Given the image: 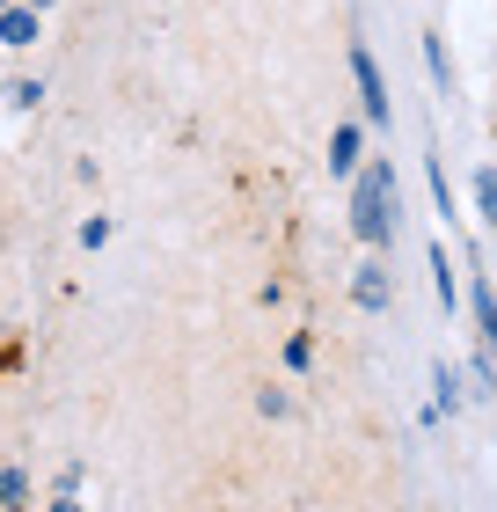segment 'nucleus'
<instances>
[{
    "label": "nucleus",
    "instance_id": "12",
    "mask_svg": "<svg viewBox=\"0 0 497 512\" xmlns=\"http://www.w3.org/2000/svg\"><path fill=\"white\" fill-rule=\"evenodd\" d=\"M476 220L497 235V161H483V169H476Z\"/></svg>",
    "mask_w": 497,
    "mask_h": 512
},
{
    "label": "nucleus",
    "instance_id": "14",
    "mask_svg": "<svg viewBox=\"0 0 497 512\" xmlns=\"http://www.w3.org/2000/svg\"><path fill=\"white\" fill-rule=\"evenodd\" d=\"M424 183H432V205L454 220V183H446V161H439V154H424Z\"/></svg>",
    "mask_w": 497,
    "mask_h": 512
},
{
    "label": "nucleus",
    "instance_id": "10",
    "mask_svg": "<svg viewBox=\"0 0 497 512\" xmlns=\"http://www.w3.org/2000/svg\"><path fill=\"white\" fill-rule=\"evenodd\" d=\"M461 300H468V315H476V330L490 322V308H497V286H490V271L483 264H468V286H461Z\"/></svg>",
    "mask_w": 497,
    "mask_h": 512
},
{
    "label": "nucleus",
    "instance_id": "7",
    "mask_svg": "<svg viewBox=\"0 0 497 512\" xmlns=\"http://www.w3.org/2000/svg\"><path fill=\"white\" fill-rule=\"evenodd\" d=\"M461 403H468V374H454V366H432V417H461Z\"/></svg>",
    "mask_w": 497,
    "mask_h": 512
},
{
    "label": "nucleus",
    "instance_id": "11",
    "mask_svg": "<svg viewBox=\"0 0 497 512\" xmlns=\"http://www.w3.org/2000/svg\"><path fill=\"white\" fill-rule=\"evenodd\" d=\"M468 395H497V352H490V344L468 352Z\"/></svg>",
    "mask_w": 497,
    "mask_h": 512
},
{
    "label": "nucleus",
    "instance_id": "13",
    "mask_svg": "<svg viewBox=\"0 0 497 512\" xmlns=\"http://www.w3.org/2000/svg\"><path fill=\"white\" fill-rule=\"evenodd\" d=\"M0 512H30V476H22L15 461L0 469Z\"/></svg>",
    "mask_w": 497,
    "mask_h": 512
},
{
    "label": "nucleus",
    "instance_id": "5",
    "mask_svg": "<svg viewBox=\"0 0 497 512\" xmlns=\"http://www.w3.org/2000/svg\"><path fill=\"white\" fill-rule=\"evenodd\" d=\"M424 271H432V300H439L446 315H454V308H461V264L446 256V242H432V249H424Z\"/></svg>",
    "mask_w": 497,
    "mask_h": 512
},
{
    "label": "nucleus",
    "instance_id": "18",
    "mask_svg": "<svg viewBox=\"0 0 497 512\" xmlns=\"http://www.w3.org/2000/svg\"><path fill=\"white\" fill-rule=\"evenodd\" d=\"M44 512H88V505H81V491H59V498L44 505Z\"/></svg>",
    "mask_w": 497,
    "mask_h": 512
},
{
    "label": "nucleus",
    "instance_id": "17",
    "mask_svg": "<svg viewBox=\"0 0 497 512\" xmlns=\"http://www.w3.org/2000/svg\"><path fill=\"white\" fill-rule=\"evenodd\" d=\"M256 410L278 425V417H293V395H286V388H256Z\"/></svg>",
    "mask_w": 497,
    "mask_h": 512
},
{
    "label": "nucleus",
    "instance_id": "2",
    "mask_svg": "<svg viewBox=\"0 0 497 512\" xmlns=\"http://www.w3.org/2000/svg\"><path fill=\"white\" fill-rule=\"evenodd\" d=\"M344 66H351V88H359V118H366L373 132H395V103H388L381 59H373V44H366V37H351V52H344Z\"/></svg>",
    "mask_w": 497,
    "mask_h": 512
},
{
    "label": "nucleus",
    "instance_id": "19",
    "mask_svg": "<svg viewBox=\"0 0 497 512\" xmlns=\"http://www.w3.org/2000/svg\"><path fill=\"white\" fill-rule=\"evenodd\" d=\"M483 344H490V352H497V308H490V322H483V330H476Z\"/></svg>",
    "mask_w": 497,
    "mask_h": 512
},
{
    "label": "nucleus",
    "instance_id": "9",
    "mask_svg": "<svg viewBox=\"0 0 497 512\" xmlns=\"http://www.w3.org/2000/svg\"><path fill=\"white\" fill-rule=\"evenodd\" d=\"M0 103H8L15 118H30V110L44 103V74H8V88H0Z\"/></svg>",
    "mask_w": 497,
    "mask_h": 512
},
{
    "label": "nucleus",
    "instance_id": "4",
    "mask_svg": "<svg viewBox=\"0 0 497 512\" xmlns=\"http://www.w3.org/2000/svg\"><path fill=\"white\" fill-rule=\"evenodd\" d=\"M366 169V118H344L337 132H329V176H359Z\"/></svg>",
    "mask_w": 497,
    "mask_h": 512
},
{
    "label": "nucleus",
    "instance_id": "20",
    "mask_svg": "<svg viewBox=\"0 0 497 512\" xmlns=\"http://www.w3.org/2000/svg\"><path fill=\"white\" fill-rule=\"evenodd\" d=\"M22 8H37V15H52V8H59V0H22Z\"/></svg>",
    "mask_w": 497,
    "mask_h": 512
},
{
    "label": "nucleus",
    "instance_id": "1",
    "mask_svg": "<svg viewBox=\"0 0 497 512\" xmlns=\"http://www.w3.org/2000/svg\"><path fill=\"white\" fill-rule=\"evenodd\" d=\"M395 213H402V198H395V161L373 154L366 169L351 176V235H359L366 249H395Z\"/></svg>",
    "mask_w": 497,
    "mask_h": 512
},
{
    "label": "nucleus",
    "instance_id": "8",
    "mask_svg": "<svg viewBox=\"0 0 497 512\" xmlns=\"http://www.w3.org/2000/svg\"><path fill=\"white\" fill-rule=\"evenodd\" d=\"M417 44H424V74H432V88H439V96H454V52H446V37L439 30H417Z\"/></svg>",
    "mask_w": 497,
    "mask_h": 512
},
{
    "label": "nucleus",
    "instance_id": "3",
    "mask_svg": "<svg viewBox=\"0 0 497 512\" xmlns=\"http://www.w3.org/2000/svg\"><path fill=\"white\" fill-rule=\"evenodd\" d=\"M351 308L359 315H388L395 308V271L381 264V249H366L359 264H351Z\"/></svg>",
    "mask_w": 497,
    "mask_h": 512
},
{
    "label": "nucleus",
    "instance_id": "21",
    "mask_svg": "<svg viewBox=\"0 0 497 512\" xmlns=\"http://www.w3.org/2000/svg\"><path fill=\"white\" fill-rule=\"evenodd\" d=\"M0 8H15V0H0Z\"/></svg>",
    "mask_w": 497,
    "mask_h": 512
},
{
    "label": "nucleus",
    "instance_id": "6",
    "mask_svg": "<svg viewBox=\"0 0 497 512\" xmlns=\"http://www.w3.org/2000/svg\"><path fill=\"white\" fill-rule=\"evenodd\" d=\"M37 37H44V15L37 8H22V0H15V8H0V44H8V52H30Z\"/></svg>",
    "mask_w": 497,
    "mask_h": 512
},
{
    "label": "nucleus",
    "instance_id": "16",
    "mask_svg": "<svg viewBox=\"0 0 497 512\" xmlns=\"http://www.w3.org/2000/svg\"><path fill=\"white\" fill-rule=\"evenodd\" d=\"M307 366H315V337L293 330V337H286V374H307Z\"/></svg>",
    "mask_w": 497,
    "mask_h": 512
},
{
    "label": "nucleus",
    "instance_id": "15",
    "mask_svg": "<svg viewBox=\"0 0 497 512\" xmlns=\"http://www.w3.org/2000/svg\"><path fill=\"white\" fill-rule=\"evenodd\" d=\"M110 235H117V220H110V213H88V220H81V249H88V256H96Z\"/></svg>",
    "mask_w": 497,
    "mask_h": 512
}]
</instances>
